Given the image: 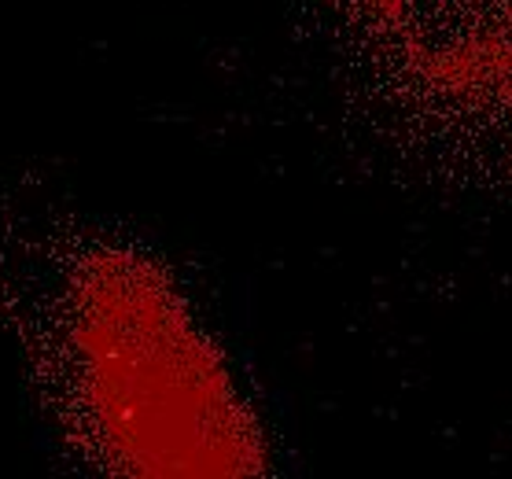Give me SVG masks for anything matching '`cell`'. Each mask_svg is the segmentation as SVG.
Returning <instances> with one entry per match:
<instances>
[{"mask_svg": "<svg viewBox=\"0 0 512 479\" xmlns=\"http://www.w3.org/2000/svg\"><path fill=\"white\" fill-rule=\"evenodd\" d=\"M70 358L96 432L137 472H247L258 432L185 303L122 255L82 269Z\"/></svg>", "mask_w": 512, "mask_h": 479, "instance_id": "cell-1", "label": "cell"}, {"mask_svg": "<svg viewBox=\"0 0 512 479\" xmlns=\"http://www.w3.org/2000/svg\"><path fill=\"white\" fill-rule=\"evenodd\" d=\"M350 23L428 111L512 129V0H347Z\"/></svg>", "mask_w": 512, "mask_h": 479, "instance_id": "cell-2", "label": "cell"}]
</instances>
